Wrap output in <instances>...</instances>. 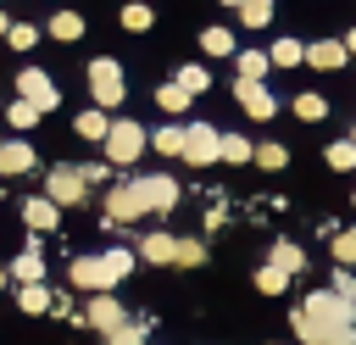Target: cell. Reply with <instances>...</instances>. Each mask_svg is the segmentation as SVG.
Instances as JSON below:
<instances>
[{"mask_svg":"<svg viewBox=\"0 0 356 345\" xmlns=\"http://www.w3.org/2000/svg\"><path fill=\"white\" fill-rule=\"evenodd\" d=\"M300 312H306V323H312L323 339H334V334H350V328H356V306H350V300H339L334 289H312V295L300 300Z\"/></svg>","mask_w":356,"mask_h":345,"instance_id":"cell-1","label":"cell"},{"mask_svg":"<svg viewBox=\"0 0 356 345\" xmlns=\"http://www.w3.org/2000/svg\"><path fill=\"white\" fill-rule=\"evenodd\" d=\"M83 78H89V100H95L100 111H111V106H122V95H128V83H122V61H117V56H95V61L83 67Z\"/></svg>","mask_w":356,"mask_h":345,"instance_id":"cell-2","label":"cell"},{"mask_svg":"<svg viewBox=\"0 0 356 345\" xmlns=\"http://www.w3.org/2000/svg\"><path fill=\"white\" fill-rule=\"evenodd\" d=\"M145 150H150V134H145L134 117H111V134H106V167H134Z\"/></svg>","mask_w":356,"mask_h":345,"instance_id":"cell-3","label":"cell"},{"mask_svg":"<svg viewBox=\"0 0 356 345\" xmlns=\"http://www.w3.org/2000/svg\"><path fill=\"white\" fill-rule=\"evenodd\" d=\"M50 206H78V200H89V184H83V167L78 161H56V167H44V189H39Z\"/></svg>","mask_w":356,"mask_h":345,"instance_id":"cell-4","label":"cell"},{"mask_svg":"<svg viewBox=\"0 0 356 345\" xmlns=\"http://www.w3.org/2000/svg\"><path fill=\"white\" fill-rule=\"evenodd\" d=\"M17 100H28V106L44 117V111L61 106V89H56V78H50L44 67H22V72H17Z\"/></svg>","mask_w":356,"mask_h":345,"instance_id":"cell-5","label":"cell"},{"mask_svg":"<svg viewBox=\"0 0 356 345\" xmlns=\"http://www.w3.org/2000/svg\"><path fill=\"white\" fill-rule=\"evenodd\" d=\"M217 145H222V134L211 128V122H184V167H217Z\"/></svg>","mask_w":356,"mask_h":345,"instance_id":"cell-6","label":"cell"},{"mask_svg":"<svg viewBox=\"0 0 356 345\" xmlns=\"http://www.w3.org/2000/svg\"><path fill=\"white\" fill-rule=\"evenodd\" d=\"M134 189H139L145 211H156V217L178 206V178H167V172H139V178H134Z\"/></svg>","mask_w":356,"mask_h":345,"instance_id":"cell-7","label":"cell"},{"mask_svg":"<svg viewBox=\"0 0 356 345\" xmlns=\"http://www.w3.org/2000/svg\"><path fill=\"white\" fill-rule=\"evenodd\" d=\"M128 273H134V250H122V245L100 250V256H95V295H111Z\"/></svg>","mask_w":356,"mask_h":345,"instance_id":"cell-8","label":"cell"},{"mask_svg":"<svg viewBox=\"0 0 356 345\" xmlns=\"http://www.w3.org/2000/svg\"><path fill=\"white\" fill-rule=\"evenodd\" d=\"M78 323H83V328H95V334H117V328L128 323V312H122V300H117V295H89V306L78 312Z\"/></svg>","mask_w":356,"mask_h":345,"instance_id":"cell-9","label":"cell"},{"mask_svg":"<svg viewBox=\"0 0 356 345\" xmlns=\"http://www.w3.org/2000/svg\"><path fill=\"white\" fill-rule=\"evenodd\" d=\"M139 217H150V211H145V200H139L134 178L111 184V189H106V223H139Z\"/></svg>","mask_w":356,"mask_h":345,"instance_id":"cell-10","label":"cell"},{"mask_svg":"<svg viewBox=\"0 0 356 345\" xmlns=\"http://www.w3.org/2000/svg\"><path fill=\"white\" fill-rule=\"evenodd\" d=\"M234 100L245 106V117H256V122H267L273 111H278V100H273V89L267 83H245V78H234Z\"/></svg>","mask_w":356,"mask_h":345,"instance_id":"cell-11","label":"cell"},{"mask_svg":"<svg viewBox=\"0 0 356 345\" xmlns=\"http://www.w3.org/2000/svg\"><path fill=\"white\" fill-rule=\"evenodd\" d=\"M6 278H11L17 289H28V284H44V256H39V245H22V250L11 256V267H6Z\"/></svg>","mask_w":356,"mask_h":345,"instance_id":"cell-12","label":"cell"},{"mask_svg":"<svg viewBox=\"0 0 356 345\" xmlns=\"http://www.w3.org/2000/svg\"><path fill=\"white\" fill-rule=\"evenodd\" d=\"M172 245H178V234H167V228H150V234L134 245V256H139V262H150V267H172Z\"/></svg>","mask_w":356,"mask_h":345,"instance_id":"cell-13","label":"cell"},{"mask_svg":"<svg viewBox=\"0 0 356 345\" xmlns=\"http://www.w3.org/2000/svg\"><path fill=\"white\" fill-rule=\"evenodd\" d=\"M33 167H39V156H33L28 139H6V145H0V178H22V172H33Z\"/></svg>","mask_w":356,"mask_h":345,"instance_id":"cell-14","label":"cell"},{"mask_svg":"<svg viewBox=\"0 0 356 345\" xmlns=\"http://www.w3.org/2000/svg\"><path fill=\"white\" fill-rule=\"evenodd\" d=\"M306 67L339 72V67H345V39H312V45H306Z\"/></svg>","mask_w":356,"mask_h":345,"instance_id":"cell-15","label":"cell"},{"mask_svg":"<svg viewBox=\"0 0 356 345\" xmlns=\"http://www.w3.org/2000/svg\"><path fill=\"white\" fill-rule=\"evenodd\" d=\"M22 223H28L33 234H50V228L61 223V206H50L44 195H28V200H22Z\"/></svg>","mask_w":356,"mask_h":345,"instance_id":"cell-16","label":"cell"},{"mask_svg":"<svg viewBox=\"0 0 356 345\" xmlns=\"http://www.w3.org/2000/svg\"><path fill=\"white\" fill-rule=\"evenodd\" d=\"M72 134H78V139H100V145H106V134H111V117H106L100 106H83V111L72 117Z\"/></svg>","mask_w":356,"mask_h":345,"instance_id":"cell-17","label":"cell"},{"mask_svg":"<svg viewBox=\"0 0 356 345\" xmlns=\"http://www.w3.org/2000/svg\"><path fill=\"white\" fill-rule=\"evenodd\" d=\"M267 262H273L278 273H289V278H295V273L306 267V250H300L295 239H273V256H267Z\"/></svg>","mask_w":356,"mask_h":345,"instance_id":"cell-18","label":"cell"},{"mask_svg":"<svg viewBox=\"0 0 356 345\" xmlns=\"http://www.w3.org/2000/svg\"><path fill=\"white\" fill-rule=\"evenodd\" d=\"M200 50L206 56H239V39H234V28H200Z\"/></svg>","mask_w":356,"mask_h":345,"instance_id":"cell-19","label":"cell"},{"mask_svg":"<svg viewBox=\"0 0 356 345\" xmlns=\"http://www.w3.org/2000/svg\"><path fill=\"white\" fill-rule=\"evenodd\" d=\"M267 61H273V67H300V61H306V45H300L295 33H284V39H273Z\"/></svg>","mask_w":356,"mask_h":345,"instance_id":"cell-20","label":"cell"},{"mask_svg":"<svg viewBox=\"0 0 356 345\" xmlns=\"http://www.w3.org/2000/svg\"><path fill=\"white\" fill-rule=\"evenodd\" d=\"M150 150H156V156H184V122H161V128L150 134Z\"/></svg>","mask_w":356,"mask_h":345,"instance_id":"cell-21","label":"cell"},{"mask_svg":"<svg viewBox=\"0 0 356 345\" xmlns=\"http://www.w3.org/2000/svg\"><path fill=\"white\" fill-rule=\"evenodd\" d=\"M256 156V145L245 139V134H222V145H217V161H228V167H245Z\"/></svg>","mask_w":356,"mask_h":345,"instance_id":"cell-22","label":"cell"},{"mask_svg":"<svg viewBox=\"0 0 356 345\" xmlns=\"http://www.w3.org/2000/svg\"><path fill=\"white\" fill-rule=\"evenodd\" d=\"M117 22H122L128 33H145V28H156V11H150L145 0H128V6L117 11Z\"/></svg>","mask_w":356,"mask_h":345,"instance_id":"cell-23","label":"cell"},{"mask_svg":"<svg viewBox=\"0 0 356 345\" xmlns=\"http://www.w3.org/2000/svg\"><path fill=\"white\" fill-rule=\"evenodd\" d=\"M44 33H50V39H61V45H72V39L83 33V17H78V11H56V17L44 22Z\"/></svg>","mask_w":356,"mask_h":345,"instance_id":"cell-24","label":"cell"},{"mask_svg":"<svg viewBox=\"0 0 356 345\" xmlns=\"http://www.w3.org/2000/svg\"><path fill=\"white\" fill-rule=\"evenodd\" d=\"M172 83H178L184 95H206V89H211V72H206L200 61H189V67H178V72H172Z\"/></svg>","mask_w":356,"mask_h":345,"instance_id":"cell-25","label":"cell"},{"mask_svg":"<svg viewBox=\"0 0 356 345\" xmlns=\"http://www.w3.org/2000/svg\"><path fill=\"white\" fill-rule=\"evenodd\" d=\"M189 100H195V95H184L172 78H167V83H156V106H161L167 117H184V111H189Z\"/></svg>","mask_w":356,"mask_h":345,"instance_id":"cell-26","label":"cell"},{"mask_svg":"<svg viewBox=\"0 0 356 345\" xmlns=\"http://www.w3.org/2000/svg\"><path fill=\"white\" fill-rule=\"evenodd\" d=\"M289 111H295L300 122H323V117H328V100H323L317 89H306V95H295V100H289Z\"/></svg>","mask_w":356,"mask_h":345,"instance_id":"cell-27","label":"cell"},{"mask_svg":"<svg viewBox=\"0 0 356 345\" xmlns=\"http://www.w3.org/2000/svg\"><path fill=\"white\" fill-rule=\"evenodd\" d=\"M17 306H22L28 317H39V312L56 306V295H50V284H28V289H17Z\"/></svg>","mask_w":356,"mask_h":345,"instance_id":"cell-28","label":"cell"},{"mask_svg":"<svg viewBox=\"0 0 356 345\" xmlns=\"http://www.w3.org/2000/svg\"><path fill=\"white\" fill-rule=\"evenodd\" d=\"M234 61H239V78H245V83H261V78H267V67H273V61H267V50H239Z\"/></svg>","mask_w":356,"mask_h":345,"instance_id":"cell-29","label":"cell"},{"mask_svg":"<svg viewBox=\"0 0 356 345\" xmlns=\"http://www.w3.org/2000/svg\"><path fill=\"white\" fill-rule=\"evenodd\" d=\"M250 161H256V167H261V172H278V167H284V161H289V150H284V145H278V139H261V145H256V156H250Z\"/></svg>","mask_w":356,"mask_h":345,"instance_id":"cell-30","label":"cell"},{"mask_svg":"<svg viewBox=\"0 0 356 345\" xmlns=\"http://www.w3.org/2000/svg\"><path fill=\"white\" fill-rule=\"evenodd\" d=\"M256 289H261V295H289V273H278L273 262H261V267H256Z\"/></svg>","mask_w":356,"mask_h":345,"instance_id":"cell-31","label":"cell"},{"mask_svg":"<svg viewBox=\"0 0 356 345\" xmlns=\"http://www.w3.org/2000/svg\"><path fill=\"white\" fill-rule=\"evenodd\" d=\"M328 245H334V267H356V228L328 234Z\"/></svg>","mask_w":356,"mask_h":345,"instance_id":"cell-32","label":"cell"},{"mask_svg":"<svg viewBox=\"0 0 356 345\" xmlns=\"http://www.w3.org/2000/svg\"><path fill=\"white\" fill-rule=\"evenodd\" d=\"M206 262V239H178L172 245V267H200Z\"/></svg>","mask_w":356,"mask_h":345,"instance_id":"cell-33","label":"cell"},{"mask_svg":"<svg viewBox=\"0 0 356 345\" xmlns=\"http://www.w3.org/2000/svg\"><path fill=\"white\" fill-rule=\"evenodd\" d=\"M323 161H328L334 172H350V167H356V145H350V139H334V145L323 150Z\"/></svg>","mask_w":356,"mask_h":345,"instance_id":"cell-34","label":"cell"},{"mask_svg":"<svg viewBox=\"0 0 356 345\" xmlns=\"http://www.w3.org/2000/svg\"><path fill=\"white\" fill-rule=\"evenodd\" d=\"M239 22L245 28H267L273 22V0H239Z\"/></svg>","mask_w":356,"mask_h":345,"instance_id":"cell-35","label":"cell"},{"mask_svg":"<svg viewBox=\"0 0 356 345\" xmlns=\"http://www.w3.org/2000/svg\"><path fill=\"white\" fill-rule=\"evenodd\" d=\"M6 39H11V50H33V45L44 39V28H33V22H11Z\"/></svg>","mask_w":356,"mask_h":345,"instance_id":"cell-36","label":"cell"},{"mask_svg":"<svg viewBox=\"0 0 356 345\" xmlns=\"http://www.w3.org/2000/svg\"><path fill=\"white\" fill-rule=\"evenodd\" d=\"M328 289H334L339 300L356 306V273H350V267H334V273H328Z\"/></svg>","mask_w":356,"mask_h":345,"instance_id":"cell-37","label":"cell"},{"mask_svg":"<svg viewBox=\"0 0 356 345\" xmlns=\"http://www.w3.org/2000/svg\"><path fill=\"white\" fill-rule=\"evenodd\" d=\"M6 122H11V128H22V134H28V128H33V122H39V111H33V106H28V100H11V111H6Z\"/></svg>","mask_w":356,"mask_h":345,"instance_id":"cell-38","label":"cell"},{"mask_svg":"<svg viewBox=\"0 0 356 345\" xmlns=\"http://www.w3.org/2000/svg\"><path fill=\"white\" fill-rule=\"evenodd\" d=\"M289 328H295V339H300V345H323V334H317V328L306 323V312H300V306L289 312Z\"/></svg>","mask_w":356,"mask_h":345,"instance_id":"cell-39","label":"cell"},{"mask_svg":"<svg viewBox=\"0 0 356 345\" xmlns=\"http://www.w3.org/2000/svg\"><path fill=\"white\" fill-rule=\"evenodd\" d=\"M106 345H145V328L139 323H122L117 334H106Z\"/></svg>","mask_w":356,"mask_h":345,"instance_id":"cell-40","label":"cell"},{"mask_svg":"<svg viewBox=\"0 0 356 345\" xmlns=\"http://www.w3.org/2000/svg\"><path fill=\"white\" fill-rule=\"evenodd\" d=\"M323 345H356V328H350V334H334V339H323Z\"/></svg>","mask_w":356,"mask_h":345,"instance_id":"cell-41","label":"cell"},{"mask_svg":"<svg viewBox=\"0 0 356 345\" xmlns=\"http://www.w3.org/2000/svg\"><path fill=\"white\" fill-rule=\"evenodd\" d=\"M345 56H356V28H350V33H345Z\"/></svg>","mask_w":356,"mask_h":345,"instance_id":"cell-42","label":"cell"},{"mask_svg":"<svg viewBox=\"0 0 356 345\" xmlns=\"http://www.w3.org/2000/svg\"><path fill=\"white\" fill-rule=\"evenodd\" d=\"M0 33H11V17H6V11H0Z\"/></svg>","mask_w":356,"mask_h":345,"instance_id":"cell-43","label":"cell"},{"mask_svg":"<svg viewBox=\"0 0 356 345\" xmlns=\"http://www.w3.org/2000/svg\"><path fill=\"white\" fill-rule=\"evenodd\" d=\"M6 284H11V278H6V267H0V289H6Z\"/></svg>","mask_w":356,"mask_h":345,"instance_id":"cell-44","label":"cell"},{"mask_svg":"<svg viewBox=\"0 0 356 345\" xmlns=\"http://www.w3.org/2000/svg\"><path fill=\"white\" fill-rule=\"evenodd\" d=\"M222 6H234V11H239V0H222Z\"/></svg>","mask_w":356,"mask_h":345,"instance_id":"cell-45","label":"cell"},{"mask_svg":"<svg viewBox=\"0 0 356 345\" xmlns=\"http://www.w3.org/2000/svg\"><path fill=\"white\" fill-rule=\"evenodd\" d=\"M350 145H356V122H350Z\"/></svg>","mask_w":356,"mask_h":345,"instance_id":"cell-46","label":"cell"}]
</instances>
